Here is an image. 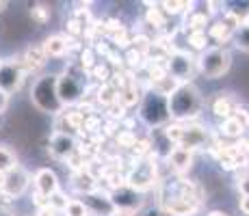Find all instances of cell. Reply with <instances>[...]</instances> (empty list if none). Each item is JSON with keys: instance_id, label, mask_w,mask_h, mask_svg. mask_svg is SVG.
<instances>
[{"instance_id": "cell-1", "label": "cell", "mask_w": 249, "mask_h": 216, "mask_svg": "<svg viewBox=\"0 0 249 216\" xmlns=\"http://www.w3.org/2000/svg\"><path fill=\"white\" fill-rule=\"evenodd\" d=\"M167 104H169L171 119H176L178 123L191 121L202 110V95H199V91L195 89L193 83H184L167 98Z\"/></svg>"}, {"instance_id": "cell-2", "label": "cell", "mask_w": 249, "mask_h": 216, "mask_svg": "<svg viewBox=\"0 0 249 216\" xmlns=\"http://www.w3.org/2000/svg\"><path fill=\"white\" fill-rule=\"evenodd\" d=\"M56 80H59V76H41V78H37V83L33 84L31 102L35 104V108L41 110V113L61 115V110H63V104H61L59 93H56Z\"/></svg>"}, {"instance_id": "cell-3", "label": "cell", "mask_w": 249, "mask_h": 216, "mask_svg": "<svg viewBox=\"0 0 249 216\" xmlns=\"http://www.w3.org/2000/svg\"><path fill=\"white\" fill-rule=\"evenodd\" d=\"M232 67V54L226 48H208L197 59V69L206 80H217L226 76Z\"/></svg>"}, {"instance_id": "cell-4", "label": "cell", "mask_w": 249, "mask_h": 216, "mask_svg": "<svg viewBox=\"0 0 249 216\" xmlns=\"http://www.w3.org/2000/svg\"><path fill=\"white\" fill-rule=\"evenodd\" d=\"M141 119L147 123V126H162V123H167L171 119L169 115V104H167V98H162V95L154 93V91H150V93H145V98H143V104H141Z\"/></svg>"}, {"instance_id": "cell-5", "label": "cell", "mask_w": 249, "mask_h": 216, "mask_svg": "<svg viewBox=\"0 0 249 216\" xmlns=\"http://www.w3.org/2000/svg\"><path fill=\"white\" fill-rule=\"evenodd\" d=\"M83 91H85V69H80L78 74L74 69H68L56 80V93H59V100L63 106L78 102L83 98Z\"/></svg>"}, {"instance_id": "cell-6", "label": "cell", "mask_w": 249, "mask_h": 216, "mask_svg": "<svg viewBox=\"0 0 249 216\" xmlns=\"http://www.w3.org/2000/svg\"><path fill=\"white\" fill-rule=\"evenodd\" d=\"M26 78V69L22 65V59H7L0 61V91L7 95H13L20 91V86Z\"/></svg>"}, {"instance_id": "cell-7", "label": "cell", "mask_w": 249, "mask_h": 216, "mask_svg": "<svg viewBox=\"0 0 249 216\" xmlns=\"http://www.w3.org/2000/svg\"><path fill=\"white\" fill-rule=\"evenodd\" d=\"M154 153L150 156V160H141L139 165L126 175V186L135 193H143L150 186H154L156 182V162H154Z\"/></svg>"}, {"instance_id": "cell-8", "label": "cell", "mask_w": 249, "mask_h": 216, "mask_svg": "<svg viewBox=\"0 0 249 216\" xmlns=\"http://www.w3.org/2000/svg\"><path fill=\"white\" fill-rule=\"evenodd\" d=\"M167 71H169L171 78H176L180 84L191 83V71H193V59H191L186 52L174 50L167 61Z\"/></svg>"}, {"instance_id": "cell-9", "label": "cell", "mask_w": 249, "mask_h": 216, "mask_svg": "<svg viewBox=\"0 0 249 216\" xmlns=\"http://www.w3.org/2000/svg\"><path fill=\"white\" fill-rule=\"evenodd\" d=\"M28 182H31L28 173L22 166H16V169H11L9 173H4V184L0 188V195L9 197V199H16V197H20L28 188Z\"/></svg>"}, {"instance_id": "cell-10", "label": "cell", "mask_w": 249, "mask_h": 216, "mask_svg": "<svg viewBox=\"0 0 249 216\" xmlns=\"http://www.w3.org/2000/svg\"><path fill=\"white\" fill-rule=\"evenodd\" d=\"M50 153L59 160H70L76 153V141L71 134L65 132H54L50 138Z\"/></svg>"}, {"instance_id": "cell-11", "label": "cell", "mask_w": 249, "mask_h": 216, "mask_svg": "<svg viewBox=\"0 0 249 216\" xmlns=\"http://www.w3.org/2000/svg\"><path fill=\"white\" fill-rule=\"evenodd\" d=\"M85 197V208L89 210V214H95V216H111L115 212V205L111 201V197L107 193H100V190H95V193H89V195H83Z\"/></svg>"}, {"instance_id": "cell-12", "label": "cell", "mask_w": 249, "mask_h": 216, "mask_svg": "<svg viewBox=\"0 0 249 216\" xmlns=\"http://www.w3.org/2000/svg\"><path fill=\"white\" fill-rule=\"evenodd\" d=\"M61 190V184H59V177L52 169H39L35 173V193L44 195L46 199H50L52 195Z\"/></svg>"}, {"instance_id": "cell-13", "label": "cell", "mask_w": 249, "mask_h": 216, "mask_svg": "<svg viewBox=\"0 0 249 216\" xmlns=\"http://www.w3.org/2000/svg\"><path fill=\"white\" fill-rule=\"evenodd\" d=\"M208 145V132L202 128V126H184V132H182V141H180V147L184 150H199V147H206Z\"/></svg>"}, {"instance_id": "cell-14", "label": "cell", "mask_w": 249, "mask_h": 216, "mask_svg": "<svg viewBox=\"0 0 249 216\" xmlns=\"http://www.w3.org/2000/svg\"><path fill=\"white\" fill-rule=\"evenodd\" d=\"M167 162L174 166L176 173H186L193 166V151L191 150H184V147L176 145L174 150L167 153Z\"/></svg>"}, {"instance_id": "cell-15", "label": "cell", "mask_w": 249, "mask_h": 216, "mask_svg": "<svg viewBox=\"0 0 249 216\" xmlns=\"http://www.w3.org/2000/svg\"><path fill=\"white\" fill-rule=\"evenodd\" d=\"M71 186H74L78 193L89 195V193H95V190H98V180H95L87 169H78V171L71 173Z\"/></svg>"}, {"instance_id": "cell-16", "label": "cell", "mask_w": 249, "mask_h": 216, "mask_svg": "<svg viewBox=\"0 0 249 216\" xmlns=\"http://www.w3.org/2000/svg\"><path fill=\"white\" fill-rule=\"evenodd\" d=\"M41 50H44V54L48 59H59V56H63L65 52H68V37L63 35H50L46 37L44 43H41Z\"/></svg>"}, {"instance_id": "cell-17", "label": "cell", "mask_w": 249, "mask_h": 216, "mask_svg": "<svg viewBox=\"0 0 249 216\" xmlns=\"http://www.w3.org/2000/svg\"><path fill=\"white\" fill-rule=\"evenodd\" d=\"M48 61V56L44 54V50H41V46H28L26 52H24L22 56V65L26 71H35L39 69V67H44Z\"/></svg>"}, {"instance_id": "cell-18", "label": "cell", "mask_w": 249, "mask_h": 216, "mask_svg": "<svg viewBox=\"0 0 249 216\" xmlns=\"http://www.w3.org/2000/svg\"><path fill=\"white\" fill-rule=\"evenodd\" d=\"M219 132H221L226 138H241L243 134H245V128H243L234 117H230L226 121L219 123Z\"/></svg>"}, {"instance_id": "cell-19", "label": "cell", "mask_w": 249, "mask_h": 216, "mask_svg": "<svg viewBox=\"0 0 249 216\" xmlns=\"http://www.w3.org/2000/svg\"><path fill=\"white\" fill-rule=\"evenodd\" d=\"M232 113H234V106L226 95H221V98H217L213 102V115L217 119H221V121H226V119L232 117Z\"/></svg>"}, {"instance_id": "cell-20", "label": "cell", "mask_w": 249, "mask_h": 216, "mask_svg": "<svg viewBox=\"0 0 249 216\" xmlns=\"http://www.w3.org/2000/svg\"><path fill=\"white\" fill-rule=\"evenodd\" d=\"M16 166H20L18 165V156L7 145H0V173H9Z\"/></svg>"}, {"instance_id": "cell-21", "label": "cell", "mask_w": 249, "mask_h": 216, "mask_svg": "<svg viewBox=\"0 0 249 216\" xmlns=\"http://www.w3.org/2000/svg\"><path fill=\"white\" fill-rule=\"evenodd\" d=\"M98 102L104 104V106H113V104L117 102V89H115L111 83L102 84L98 89Z\"/></svg>"}, {"instance_id": "cell-22", "label": "cell", "mask_w": 249, "mask_h": 216, "mask_svg": "<svg viewBox=\"0 0 249 216\" xmlns=\"http://www.w3.org/2000/svg\"><path fill=\"white\" fill-rule=\"evenodd\" d=\"M147 7H152V9H147L145 22L154 28H162L165 26V13H162V9H156V4H150V2H147Z\"/></svg>"}, {"instance_id": "cell-23", "label": "cell", "mask_w": 249, "mask_h": 216, "mask_svg": "<svg viewBox=\"0 0 249 216\" xmlns=\"http://www.w3.org/2000/svg\"><path fill=\"white\" fill-rule=\"evenodd\" d=\"M206 24H208V16L206 13H189V20H186V26H189L191 33H197V31H206Z\"/></svg>"}, {"instance_id": "cell-24", "label": "cell", "mask_w": 249, "mask_h": 216, "mask_svg": "<svg viewBox=\"0 0 249 216\" xmlns=\"http://www.w3.org/2000/svg\"><path fill=\"white\" fill-rule=\"evenodd\" d=\"M232 35H234V33L230 31L228 26H223V22L213 24V26H210V33H208V37H213V39H217L219 43H226L228 39H232Z\"/></svg>"}, {"instance_id": "cell-25", "label": "cell", "mask_w": 249, "mask_h": 216, "mask_svg": "<svg viewBox=\"0 0 249 216\" xmlns=\"http://www.w3.org/2000/svg\"><path fill=\"white\" fill-rule=\"evenodd\" d=\"M65 216H89V210L85 208V203L80 199H70L68 205L63 210Z\"/></svg>"}, {"instance_id": "cell-26", "label": "cell", "mask_w": 249, "mask_h": 216, "mask_svg": "<svg viewBox=\"0 0 249 216\" xmlns=\"http://www.w3.org/2000/svg\"><path fill=\"white\" fill-rule=\"evenodd\" d=\"M162 7V13H165V16H178V13H182V11H186V9H189V13L193 11V2H162L160 4Z\"/></svg>"}, {"instance_id": "cell-27", "label": "cell", "mask_w": 249, "mask_h": 216, "mask_svg": "<svg viewBox=\"0 0 249 216\" xmlns=\"http://www.w3.org/2000/svg\"><path fill=\"white\" fill-rule=\"evenodd\" d=\"M91 76L95 80H100L102 84H107L111 83V67H108V63H95L93 69H91Z\"/></svg>"}, {"instance_id": "cell-28", "label": "cell", "mask_w": 249, "mask_h": 216, "mask_svg": "<svg viewBox=\"0 0 249 216\" xmlns=\"http://www.w3.org/2000/svg\"><path fill=\"white\" fill-rule=\"evenodd\" d=\"M210 37L206 35V31H197V33H189V46L195 50H206Z\"/></svg>"}, {"instance_id": "cell-29", "label": "cell", "mask_w": 249, "mask_h": 216, "mask_svg": "<svg viewBox=\"0 0 249 216\" xmlns=\"http://www.w3.org/2000/svg\"><path fill=\"white\" fill-rule=\"evenodd\" d=\"M137 134L132 132V130H122V132L117 134V145L119 147H126V150H132V147L137 145Z\"/></svg>"}, {"instance_id": "cell-30", "label": "cell", "mask_w": 249, "mask_h": 216, "mask_svg": "<svg viewBox=\"0 0 249 216\" xmlns=\"http://www.w3.org/2000/svg\"><path fill=\"white\" fill-rule=\"evenodd\" d=\"M68 201L70 199H68V195H65L63 190H56V193L48 199V205H50L52 210H56V212H63L65 205H68Z\"/></svg>"}, {"instance_id": "cell-31", "label": "cell", "mask_w": 249, "mask_h": 216, "mask_svg": "<svg viewBox=\"0 0 249 216\" xmlns=\"http://www.w3.org/2000/svg\"><path fill=\"white\" fill-rule=\"evenodd\" d=\"M31 17L35 24H39V26H44V24L50 20V9H44L41 4H33L31 9Z\"/></svg>"}, {"instance_id": "cell-32", "label": "cell", "mask_w": 249, "mask_h": 216, "mask_svg": "<svg viewBox=\"0 0 249 216\" xmlns=\"http://www.w3.org/2000/svg\"><path fill=\"white\" fill-rule=\"evenodd\" d=\"M234 43H236V48H241V50L249 52V28L247 26H241L236 33L232 35Z\"/></svg>"}, {"instance_id": "cell-33", "label": "cell", "mask_w": 249, "mask_h": 216, "mask_svg": "<svg viewBox=\"0 0 249 216\" xmlns=\"http://www.w3.org/2000/svg\"><path fill=\"white\" fill-rule=\"evenodd\" d=\"M95 65V54L91 48H85L83 52H80V67H83L85 71H91Z\"/></svg>"}, {"instance_id": "cell-34", "label": "cell", "mask_w": 249, "mask_h": 216, "mask_svg": "<svg viewBox=\"0 0 249 216\" xmlns=\"http://www.w3.org/2000/svg\"><path fill=\"white\" fill-rule=\"evenodd\" d=\"M126 61L130 67H143L145 65V54H141V52H137V50H130L126 56Z\"/></svg>"}, {"instance_id": "cell-35", "label": "cell", "mask_w": 249, "mask_h": 216, "mask_svg": "<svg viewBox=\"0 0 249 216\" xmlns=\"http://www.w3.org/2000/svg\"><path fill=\"white\" fill-rule=\"evenodd\" d=\"M232 117L236 119V121L241 123V126L245 128V130H249V110H247V108H236V110L232 113Z\"/></svg>"}, {"instance_id": "cell-36", "label": "cell", "mask_w": 249, "mask_h": 216, "mask_svg": "<svg viewBox=\"0 0 249 216\" xmlns=\"http://www.w3.org/2000/svg\"><path fill=\"white\" fill-rule=\"evenodd\" d=\"M238 208H241V212L249 216V195H241V201H238Z\"/></svg>"}, {"instance_id": "cell-37", "label": "cell", "mask_w": 249, "mask_h": 216, "mask_svg": "<svg viewBox=\"0 0 249 216\" xmlns=\"http://www.w3.org/2000/svg\"><path fill=\"white\" fill-rule=\"evenodd\" d=\"M37 216H59V212H56V210H52L50 205H46V208L37 210Z\"/></svg>"}, {"instance_id": "cell-38", "label": "cell", "mask_w": 249, "mask_h": 216, "mask_svg": "<svg viewBox=\"0 0 249 216\" xmlns=\"http://www.w3.org/2000/svg\"><path fill=\"white\" fill-rule=\"evenodd\" d=\"M238 188H241V195H249V175L238 182Z\"/></svg>"}, {"instance_id": "cell-39", "label": "cell", "mask_w": 249, "mask_h": 216, "mask_svg": "<svg viewBox=\"0 0 249 216\" xmlns=\"http://www.w3.org/2000/svg\"><path fill=\"white\" fill-rule=\"evenodd\" d=\"M7 106H9V95L0 91V115H2L4 110H7Z\"/></svg>"}, {"instance_id": "cell-40", "label": "cell", "mask_w": 249, "mask_h": 216, "mask_svg": "<svg viewBox=\"0 0 249 216\" xmlns=\"http://www.w3.org/2000/svg\"><path fill=\"white\" fill-rule=\"evenodd\" d=\"M111 216H137V212H132V210H122V208H115V212Z\"/></svg>"}, {"instance_id": "cell-41", "label": "cell", "mask_w": 249, "mask_h": 216, "mask_svg": "<svg viewBox=\"0 0 249 216\" xmlns=\"http://www.w3.org/2000/svg\"><path fill=\"white\" fill-rule=\"evenodd\" d=\"M238 147H241V151L245 153V158L249 160V138H245V141H241V143H238Z\"/></svg>"}, {"instance_id": "cell-42", "label": "cell", "mask_w": 249, "mask_h": 216, "mask_svg": "<svg viewBox=\"0 0 249 216\" xmlns=\"http://www.w3.org/2000/svg\"><path fill=\"white\" fill-rule=\"evenodd\" d=\"M145 216H162V210L160 208H150V210H147V212H145Z\"/></svg>"}, {"instance_id": "cell-43", "label": "cell", "mask_w": 249, "mask_h": 216, "mask_svg": "<svg viewBox=\"0 0 249 216\" xmlns=\"http://www.w3.org/2000/svg\"><path fill=\"white\" fill-rule=\"evenodd\" d=\"M208 216H230L228 212H223V210H213V212H210Z\"/></svg>"}, {"instance_id": "cell-44", "label": "cell", "mask_w": 249, "mask_h": 216, "mask_svg": "<svg viewBox=\"0 0 249 216\" xmlns=\"http://www.w3.org/2000/svg\"><path fill=\"white\" fill-rule=\"evenodd\" d=\"M7 7H9V2H0V16H2V13L7 11Z\"/></svg>"}, {"instance_id": "cell-45", "label": "cell", "mask_w": 249, "mask_h": 216, "mask_svg": "<svg viewBox=\"0 0 249 216\" xmlns=\"http://www.w3.org/2000/svg\"><path fill=\"white\" fill-rule=\"evenodd\" d=\"M243 26H247V28H249V11H247V16L243 17Z\"/></svg>"}, {"instance_id": "cell-46", "label": "cell", "mask_w": 249, "mask_h": 216, "mask_svg": "<svg viewBox=\"0 0 249 216\" xmlns=\"http://www.w3.org/2000/svg\"><path fill=\"white\" fill-rule=\"evenodd\" d=\"M2 184H4V173H0V188H2Z\"/></svg>"}, {"instance_id": "cell-47", "label": "cell", "mask_w": 249, "mask_h": 216, "mask_svg": "<svg viewBox=\"0 0 249 216\" xmlns=\"http://www.w3.org/2000/svg\"><path fill=\"white\" fill-rule=\"evenodd\" d=\"M0 126H2V115H0Z\"/></svg>"}]
</instances>
